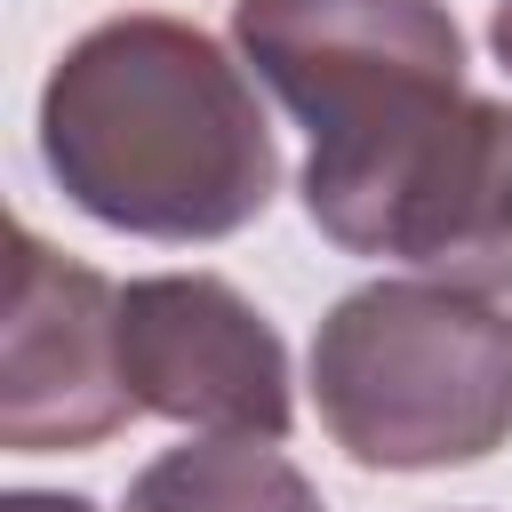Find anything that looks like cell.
I'll use <instances>...</instances> for the list:
<instances>
[{
  "mask_svg": "<svg viewBox=\"0 0 512 512\" xmlns=\"http://www.w3.org/2000/svg\"><path fill=\"white\" fill-rule=\"evenodd\" d=\"M232 40L312 128L304 200L384 168L464 104V32L440 0H240Z\"/></svg>",
  "mask_w": 512,
  "mask_h": 512,
  "instance_id": "cell-3",
  "label": "cell"
},
{
  "mask_svg": "<svg viewBox=\"0 0 512 512\" xmlns=\"http://www.w3.org/2000/svg\"><path fill=\"white\" fill-rule=\"evenodd\" d=\"M120 368L144 416L192 432L288 440V344L216 272H152L120 288Z\"/></svg>",
  "mask_w": 512,
  "mask_h": 512,
  "instance_id": "cell-6",
  "label": "cell"
},
{
  "mask_svg": "<svg viewBox=\"0 0 512 512\" xmlns=\"http://www.w3.org/2000/svg\"><path fill=\"white\" fill-rule=\"evenodd\" d=\"M40 160L80 216L136 240H232L280 184L248 72L184 16L80 32L40 88Z\"/></svg>",
  "mask_w": 512,
  "mask_h": 512,
  "instance_id": "cell-1",
  "label": "cell"
},
{
  "mask_svg": "<svg viewBox=\"0 0 512 512\" xmlns=\"http://www.w3.org/2000/svg\"><path fill=\"white\" fill-rule=\"evenodd\" d=\"M312 408L368 472H448L512 440V312L456 280H368L312 336Z\"/></svg>",
  "mask_w": 512,
  "mask_h": 512,
  "instance_id": "cell-2",
  "label": "cell"
},
{
  "mask_svg": "<svg viewBox=\"0 0 512 512\" xmlns=\"http://www.w3.org/2000/svg\"><path fill=\"white\" fill-rule=\"evenodd\" d=\"M0 512H96L88 496H48V488H16Z\"/></svg>",
  "mask_w": 512,
  "mask_h": 512,
  "instance_id": "cell-8",
  "label": "cell"
},
{
  "mask_svg": "<svg viewBox=\"0 0 512 512\" xmlns=\"http://www.w3.org/2000/svg\"><path fill=\"white\" fill-rule=\"evenodd\" d=\"M120 512H320V488L248 432H208L192 448L152 456L128 480Z\"/></svg>",
  "mask_w": 512,
  "mask_h": 512,
  "instance_id": "cell-7",
  "label": "cell"
},
{
  "mask_svg": "<svg viewBox=\"0 0 512 512\" xmlns=\"http://www.w3.org/2000/svg\"><path fill=\"white\" fill-rule=\"evenodd\" d=\"M488 48H496V64H504V72H512V0H504V8H496V24H488Z\"/></svg>",
  "mask_w": 512,
  "mask_h": 512,
  "instance_id": "cell-9",
  "label": "cell"
},
{
  "mask_svg": "<svg viewBox=\"0 0 512 512\" xmlns=\"http://www.w3.org/2000/svg\"><path fill=\"white\" fill-rule=\"evenodd\" d=\"M304 216L344 256H392L456 288H512V104L464 96L432 136Z\"/></svg>",
  "mask_w": 512,
  "mask_h": 512,
  "instance_id": "cell-4",
  "label": "cell"
},
{
  "mask_svg": "<svg viewBox=\"0 0 512 512\" xmlns=\"http://www.w3.org/2000/svg\"><path fill=\"white\" fill-rule=\"evenodd\" d=\"M136 416L120 368V288L72 264L32 224L8 232V320H0V448L56 456L96 448Z\"/></svg>",
  "mask_w": 512,
  "mask_h": 512,
  "instance_id": "cell-5",
  "label": "cell"
}]
</instances>
